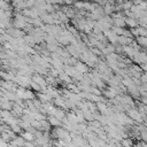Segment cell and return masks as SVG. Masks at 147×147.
Listing matches in <instances>:
<instances>
[{
    "mask_svg": "<svg viewBox=\"0 0 147 147\" xmlns=\"http://www.w3.org/2000/svg\"><path fill=\"white\" fill-rule=\"evenodd\" d=\"M3 33H6V29H3V28H0V36H2Z\"/></svg>",
    "mask_w": 147,
    "mask_h": 147,
    "instance_id": "28",
    "label": "cell"
},
{
    "mask_svg": "<svg viewBox=\"0 0 147 147\" xmlns=\"http://www.w3.org/2000/svg\"><path fill=\"white\" fill-rule=\"evenodd\" d=\"M113 25L119 26V28H125L126 26L125 16L124 17H113Z\"/></svg>",
    "mask_w": 147,
    "mask_h": 147,
    "instance_id": "6",
    "label": "cell"
},
{
    "mask_svg": "<svg viewBox=\"0 0 147 147\" xmlns=\"http://www.w3.org/2000/svg\"><path fill=\"white\" fill-rule=\"evenodd\" d=\"M90 51L92 52V53H94L95 55H102V52H101V49L100 48H98V47H95V46H93V47H91L90 48Z\"/></svg>",
    "mask_w": 147,
    "mask_h": 147,
    "instance_id": "25",
    "label": "cell"
},
{
    "mask_svg": "<svg viewBox=\"0 0 147 147\" xmlns=\"http://www.w3.org/2000/svg\"><path fill=\"white\" fill-rule=\"evenodd\" d=\"M67 118H68V121L71 122V123H78L77 115H76V113H74V111L68 113V114H67Z\"/></svg>",
    "mask_w": 147,
    "mask_h": 147,
    "instance_id": "16",
    "label": "cell"
},
{
    "mask_svg": "<svg viewBox=\"0 0 147 147\" xmlns=\"http://www.w3.org/2000/svg\"><path fill=\"white\" fill-rule=\"evenodd\" d=\"M74 3V0H63V5H67V6H70Z\"/></svg>",
    "mask_w": 147,
    "mask_h": 147,
    "instance_id": "27",
    "label": "cell"
},
{
    "mask_svg": "<svg viewBox=\"0 0 147 147\" xmlns=\"http://www.w3.org/2000/svg\"><path fill=\"white\" fill-rule=\"evenodd\" d=\"M74 7L76 10H80V9H84V1L83 0H78V1H75L74 2Z\"/></svg>",
    "mask_w": 147,
    "mask_h": 147,
    "instance_id": "21",
    "label": "cell"
},
{
    "mask_svg": "<svg viewBox=\"0 0 147 147\" xmlns=\"http://www.w3.org/2000/svg\"><path fill=\"white\" fill-rule=\"evenodd\" d=\"M10 111H11V114H13L14 116H16V117H21V116L23 115V107L14 102V105H13V109H11Z\"/></svg>",
    "mask_w": 147,
    "mask_h": 147,
    "instance_id": "4",
    "label": "cell"
},
{
    "mask_svg": "<svg viewBox=\"0 0 147 147\" xmlns=\"http://www.w3.org/2000/svg\"><path fill=\"white\" fill-rule=\"evenodd\" d=\"M125 23H126V26H129V28H134V26L139 25L138 20L133 18V17H126L125 16Z\"/></svg>",
    "mask_w": 147,
    "mask_h": 147,
    "instance_id": "9",
    "label": "cell"
},
{
    "mask_svg": "<svg viewBox=\"0 0 147 147\" xmlns=\"http://www.w3.org/2000/svg\"><path fill=\"white\" fill-rule=\"evenodd\" d=\"M20 136H22L26 141H34V139H36L34 133H32V132H30V131H26V130H25L24 132H21Z\"/></svg>",
    "mask_w": 147,
    "mask_h": 147,
    "instance_id": "10",
    "label": "cell"
},
{
    "mask_svg": "<svg viewBox=\"0 0 147 147\" xmlns=\"http://www.w3.org/2000/svg\"><path fill=\"white\" fill-rule=\"evenodd\" d=\"M45 1H47V0H45Z\"/></svg>",
    "mask_w": 147,
    "mask_h": 147,
    "instance_id": "31",
    "label": "cell"
},
{
    "mask_svg": "<svg viewBox=\"0 0 147 147\" xmlns=\"http://www.w3.org/2000/svg\"><path fill=\"white\" fill-rule=\"evenodd\" d=\"M111 30H113L117 36H121V34L124 33V28H119V26H115V25H113V26H111Z\"/></svg>",
    "mask_w": 147,
    "mask_h": 147,
    "instance_id": "22",
    "label": "cell"
},
{
    "mask_svg": "<svg viewBox=\"0 0 147 147\" xmlns=\"http://www.w3.org/2000/svg\"><path fill=\"white\" fill-rule=\"evenodd\" d=\"M74 67H75L79 72H82V74H87V71H88V65H87L85 62L80 61V60H78V61L75 63Z\"/></svg>",
    "mask_w": 147,
    "mask_h": 147,
    "instance_id": "2",
    "label": "cell"
},
{
    "mask_svg": "<svg viewBox=\"0 0 147 147\" xmlns=\"http://www.w3.org/2000/svg\"><path fill=\"white\" fill-rule=\"evenodd\" d=\"M133 39L132 38H129V37H125L124 34H121V36H117V44L124 46V45H130L131 41Z\"/></svg>",
    "mask_w": 147,
    "mask_h": 147,
    "instance_id": "7",
    "label": "cell"
},
{
    "mask_svg": "<svg viewBox=\"0 0 147 147\" xmlns=\"http://www.w3.org/2000/svg\"><path fill=\"white\" fill-rule=\"evenodd\" d=\"M24 144H25V139L22 136H20V137L16 136L15 138H13L9 141V145H11V146H24Z\"/></svg>",
    "mask_w": 147,
    "mask_h": 147,
    "instance_id": "5",
    "label": "cell"
},
{
    "mask_svg": "<svg viewBox=\"0 0 147 147\" xmlns=\"http://www.w3.org/2000/svg\"><path fill=\"white\" fill-rule=\"evenodd\" d=\"M140 80H141V83H147V72H142L141 74Z\"/></svg>",
    "mask_w": 147,
    "mask_h": 147,
    "instance_id": "26",
    "label": "cell"
},
{
    "mask_svg": "<svg viewBox=\"0 0 147 147\" xmlns=\"http://www.w3.org/2000/svg\"><path fill=\"white\" fill-rule=\"evenodd\" d=\"M29 99H31V100L36 99V94H34L33 90H29V88H25V91H24V94H23V100H29Z\"/></svg>",
    "mask_w": 147,
    "mask_h": 147,
    "instance_id": "11",
    "label": "cell"
},
{
    "mask_svg": "<svg viewBox=\"0 0 147 147\" xmlns=\"http://www.w3.org/2000/svg\"><path fill=\"white\" fill-rule=\"evenodd\" d=\"M96 103V109L99 110L100 114H106V110L108 108V106L106 105V102L103 101H99V102H95Z\"/></svg>",
    "mask_w": 147,
    "mask_h": 147,
    "instance_id": "14",
    "label": "cell"
},
{
    "mask_svg": "<svg viewBox=\"0 0 147 147\" xmlns=\"http://www.w3.org/2000/svg\"><path fill=\"white\" fill-rule=\"evenodd\" d=\"M121 145L122 146H132L133 145V141L131 138L126 137V138H122L121 139Z\"/></svg>",
    "mask_w": 147,
    "mask_h": 147,
    "instance_id": "18",
    "label": "cell"
},
{
    "mask_svg": "<svg viewBox=\"0 0 147 147\" xmlns=\"http://www.w3.org/2000/svg\"><path fill=\"white\" fill-rule=\"evenodd\" d=\"M146 53H147V47H146Z\"/></svg>",
    "mask_w": 147,
    "mask_h": 147,
    "instance_id": "29",
    "label": "cell"
},
{
    "mask_svg": "<svg viewBox=\"0 0 147 147\" xmlns=\"http://www.w3.org/2000/svg\"><path fill=\"white\" fill-rule=\"evenodd\" d=\"M37 98H38L42 103H45V102H53V98H52L48 93H46V92H44V91H40V92L37 94Z\"/></svg>",
    "mask_w": 147,
    "mask_h": 147,
    "instance_id": "3",
    "label": "cell"
},
{
    "mask_svg": "<svg viewBox=\"0 0 147 147\" xmlns=\"http://www.w3.org/2000/svg\"><path fill=\"white\" fill-rule=\"evenodd\" d=\"M103 11H105V15H111L115 11V5H111V3L107 2L103 6Z\"/></svg>",
    "mask_w": 147,
    "mask_h": 147,
    "instance_id": "12",
    "label": "cell"
},
{
    "mask_svg": "<svg viewBox=\"0 0 147 147\" xmlns=\"http://www.w3.org/2000/svg\"><path fill=\"white\" fill-rule=\"evenodd\" d=\"M31 78H32V80H34V82H37L40 86H41V88L42 90H45L46 87H47V85H48V83H47V80H46V78H44V77H41L40 76V74H34V75H32L31 76Z\"/></svg>",
    "mask_w": 147,
    "mask_h": 147,
    "instance_id": "1",
    "label": "cell"
},
{
    "mask_svg": "<svg viewBox=\"0 0 147 147\" xmlns=\"http://www.w3.org/2000/svg\"><path fill=\"white\" fill-rule=\"evenodd\" d=\"M0 9H3V10H11L9 2L6 1V0H0Z\"/></svg>",
    "mask_w": 147,
    "mask_h": 147,
    "instance_id": "19",
    "label": "cell"
},
{
    "mask_svg": "<svg viewBox=\"0 0 147 147\" xmlns=\"http://www.w3.org/2000/svg\"><path fill=\"white\" fill-rule=\"evenodd\" d=\"M134 49H133V47L131 46V45H124L123 46V53H125L127 56H130V57H132L133 56V54H134Z\"/></svg>",
    "mask_w": 147,
    "mask_h": 147,
    "instance_id": "13",
    "label": "cell"
},
{
    "mask_svg": "<svg viewBox=\"0 0 147 147\" xmlns=\"http://www.w3.org/2000/svg\"><path fill=\"white\" fill-rule=\"evenodd\" d=\"M136 41L140 46L147 47V36H138V37H136Z\"/></svg>",
    "mask_w": 147,
    "mask_h": 147,
    "instance_id": "15",
    "label": "cell"
},
{
    "mask_svg": "<svg viewBox=\"0 0 147 147\" xmlns=\"http://www.w3.org/2000/svg\"><path fill=\"white\" fill-rule=\"evenodd\" d=\"M132 5H133V1H132V0H124V1L121 3L122 10H127V9H130V8L132 7Z\"/></svg>",
    "mask_w": 147,
    "mask_h": 147,
    "instance_id": "17",
    "label": "cell"
},
{
    "mask_svg": "<svg viewBox=\"0 0 147 147\" xmlns=\"http://www.w3.org/2000/svg\"><path fill=\"white\" fill-rule=\"evenodd\" d=\"M10 129H11L16 134H20V133L22 132V127H21L20 124H13V125H10Z\"/></svg>",
    "mask_w": 147,
    "mask_h": 147,
    "instance_id": "23",
    "label": "cell"
},
{
    "mask_svg": "<svg viewBox=\"0 0 147 147\" xmlns=\"http://www.w3.org/2000/svg\"><path fill=\"white\" fill-rule=\"evenodd\" d=\"M47 119H48V122L52 126H61L62 125V121L60 118H57L56 116H54V115H48Z\"/></svg>",
    "mask_w": 147,
    "mask_h": 147,
    "instance_id": "8",
    "label": "cell"
},
{
    "mask_svg": "<svg viewBox=\"0 0 147 147\" xmlns=\"http://www.w3.org/2000/svg\"><path fill=\"white\" fill-rule=\"evenodd\" d=\"M6 1H8V2H9V1H10V0H6Z\"/></svg>",
    "mask_w": 147,
    "mask_h": 147,
    "instance_id": "30",
    "label": "cell"
},
{
    "mask_svg": "<svg viewBox=\"0 0 147 147\" xmlns=\"http://www.w3.org/2000/svg\"><path fill=\"white\" fill-rule=\"evenodd\" d=\"M138 29H139V36H147V28L146 26L138 25Z\"/></svg>",
    "mask_w": 147,
    "mask_h": 147,
    "instance_id": "24",
    "label": "cell"
},
{
    "mask_svg": "<svg viewBox=\"0 0 147 147\" xmlns=\"http://www.w3.org/2000/svg\"><path fill=\"white\" fill-rule=\"evenodd\" d=\"M30 87L33 90V91H37V92H40L42 88H41V86L37 83V82H34V80H31L30 82Z\"/></svg>",
    "mask_w": 147,
    "mask_h": 147,
    "instance_id": "20",
    "label": "cell"
}]
</instances>
